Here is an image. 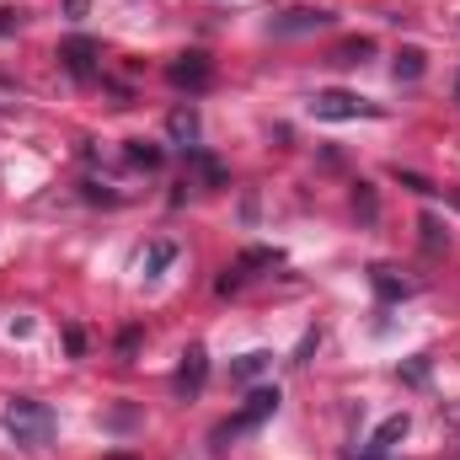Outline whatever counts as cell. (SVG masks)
Segmentation results:
<instances>
[{"label":"cell","instance_id":"3","mask_svg":"<svg viewBox=\"0 0 460 460\" xmlns=\"http://www.w3.org/2000/svg\"><path fill=\"white\" fill-rule=\"evenodd\" d=\"M385 108L358 97V92H316L311 97V118L316 123H348V118H380Z\"/></svg>","mask_w":460,"mask_h":460},{"label":"cell","instance_id":"11","mask_svg":"<svg viewBox=\"0 0 460 460\" xmlns=\"http://www.w3.org/2000/svg\"><path fill=\"white\" fill-rule=\"evenodd\" d=\"M268 369H273V353H268V348H252V353H241V358L230 364V380L246 385V380H257V375H268Z\"/></svg>","mask_w":460,"mask_h":460},{"label":"cell","instance_id":"1","mask_svg":"<svg viewBox=\"0 0 460 460\" xmlns=\"http://www.w3.org/2000/svg\"><path fill=\"white\" fill-rule=\"evenodd\" d=\"M279 402H284V396H279V385H257V391H252V396L241 402V412H235V418H226V423H215L209 445H215V450H226L230 439H241V434L262 429V423H268V418L279 412Z\"/></svg>","mask_w":460,"mask_h":460},{"label":"cell","instance_id":"21","mask_svg":"<svg viewBox=\"0 0 460 460\" xmlns=\"http://www.w3.org/2000/svg\"><path fill=\"white\" fill-rule=\"evenodd\" d=\"M22 27V11H11V5H0V32H16Z\"/></svg>","mask_w":460,"mask_h":460},{"label":"cell","instance_id":"10","mask_svg":"<svg viewBox=\"0 0 460 460\" xmlns=\"http://www.w3.org/2000/svg\"><path fill=\"white\" fill-rule=\"evenodd\" d=\"M166 134H172V145H182V150H199V108H193V102L172 108V118H166Z\"/></svg>","mask_w":460,"mask_h":460},{"label":"cell","instance_id":"15","mask_svg":"<svg viewBox=\"0 0 460 460\" xmlns=\"http://www.w3.org/2000/svg\"><path fill=\"white\" fill-rule=\"evenodd\" d=\"M123 155H128L134 166H145V172H155V166H161V150H155V145H145V139H128V145H123Z\"/></svg>","mask_w":460,"mask_h":460},{"label":"cell","instance_id":"6","mask_svg":"<svg viewBox=\"0 0 460 460\" xmlns=\"http://www.w3.org/2000/svg\"><path fill=\"white\" fill-rule=\"evenodd\" d=\"M204 380H209V353H204V343H193L188 353H182L177 375H172V391H177L182 402H193V396L204 391Z\"/></svg>","mask_w":460,"mask_h":460},{"label":"cell","instance_id":"12","mask_svg":"<svg viewBox=\"0 0 460 460\" xmlns=\"http://www.w3.org/2000/svg\"><path fill=\"white\" fill-rule=\"evenodd\" d=\"M391 70H396V81H423V70H429V54L407 43V49H396V65H391Z\"/></svg>","mask_w":460,"mask_h":460},{"label":"cell","instance_id":"20","mask_svg":"<svg viewBox=\"0 0 460 460\" xmlns=\"http://www.w3.org/2000/svg\"><path fill=\"white\" fill-rule=\"evenodd\" d=\"M396 177H402V188H412V193H439V188H434L429 177H418V172H396Z\"/></svg>","mask_w":460,"mask_h":460},{"label":"cell","instance_id":"4","mask_svg":"<svg viewBox=\"0 0 460 460\" xmlns=\"http://www.w3.org/2000/svg\"><path fill=\"white\" fill-rule=\"evenodd\" d=\"M166 81L177 86V92H209V81H215V59L204 54V49H188V54H177L172 65H166Z\"/></svg>","mask_w":460,"mask_h":460},{"label":"cell","instance_id":"14","mask_svg":"<svg viewBox=\"0 0 460 460\" xmlns=\"http://www.w3.org/2000/svg\"><path fill=\"white\" fill-rule=\"evenodd\" d=\"M284 262V252H273V246H252V252H241L235 257V268L241 273H252V268H279Z\"/></svg>","mask_w":460,"mask_h":460},{"label":"cell","instance_id":"13","mask_svg":"<svg viewBox=\"0 0 460 460\" xmlns=\"http://www.w3.org/2000/svg\"><path fill=\"white\" fill-rule=\"evenodd\" d=\"M172 257H177V246H172V241H150V246H145V257H139V273H145V279H155Z\"/></svg>","mask_w":460,"mask_h":460},{"label":"cell","instance_id":"5","mask_svg":"<svg viewBox=\"0 0 460 460\" xmlns=\"http://www.w3.org/2000/svg\"><path fill=\"white\" fill-rule=\"evenodd\" d=\"M338 16L332 11H322V5H289V11H279V16H268V32L273 38H300V32H327Z\"/></svg>","mask_w":460,"mask_h":460},{"label":"cell","instance_id":"9","mask_svg":"<svg viewBox=\"0 0 460 460\" xmlns=\"http://www.w3.org/2000/svg\"><path fill=\"white\" fill-rule=\"evenodd\" d=\"M369 284H375V295H380V300H412V295H418V284H412V279H402V273H396V268H385V262H375V268H369Z\"/></svg>","mask_w":460,"mask_h":460},{"label":"cell","instance_id":"7","mask_svg":"<svg viewBox=\"0 0 460 460\" xmlns=\"http://www.w3.org/2000/svg\"><path fill=\"white\" fill-rule=\"evenodd\" d=\"M407 429H412V418H407V412H391V418H385V423L375 429V439H369L375 450H369V456H358V450H348L343 460H385L391 450H396V445H402V439H407Z\"/></svg>","mask_w":460,"mask_h":460},{"label":"cell","instance_id":"8","mask_svg":"<svg viewBox=\"0 0 460 460\" xmlns=\"http://www.w3.org/2000/svg\"><path fill=\"white\" fill-rule=\"evenodd\" d=\"M59 59L70 65V75H97V59H102V49H97V38H65L59 43Z\"/></svg>","mask_w":460,"mask_h":460},{"label":"cell","instance_id":"22","mask_svg":"<svg viewBox=\"0 0 460 460\" xmlns=\"http://www.w3.org/2000/svg\"><path fill=\"white\" fill-rule=\"evenodd\" d=\"M456 204H460V199H456Z\"/></svg>","mask_w":460,"mask_h":460},{"label":"cell","instance_id":"18","mask_svg":"<svg viewBox=\"0 0 460 460\" xmlns=\"http://www.w3.org/2000/svg\"><path fill=\"white\" fill-rule=\"evenodd\" d=\"M423 241H429V252H439V246H450V235L439 230V220H434V215H423Z\"/></svg>","mask_w":460,"mask_h":460},{"label":"cell","instance_id":"16","mask_svg":"<svg viewBox=\"0 0 460 460\" xmlns=\"http://www.w3.org/2000/svg\"><path fill=\"white\" fill-rule=\"evenodd\" d=\"M353 209L364 215V226H375V215H380V204H375V188H369V182H358V193H353Z\"/></svg>","mask_w":460,"mask_h":460},{"label":"cell","instance_id":"2","mask_svg":"<svg viewBox=\"0 0 460 460\" xmlns=\"http://www.w3.org/2000/svg\"><path fill=\"white\" fill-rule=\"evenodd\" d=\"M5 434L16 445H27V450H43L54 439V412L43 402H32V396H11L5 402Z\"/></svg>","mask_w":460,"mask_h":460},{"label":"cell","instance_id":"19","mask_svg":"<svg viewBox=\"0 0 460 460\" xmlns=\"http://www.w3.org/2000/svg\"><path fill=\"white\" fill-rule=\"evenodd\" d=\"M241 284H246V273H241V268H226V273H220V284H215V289H220V295H235V289H241Z\"/></svg>","mask_w":460,"mask_h":460},{"label":"cell","instance_id":"17","mask_svg":"<svg viewBox=\"0 0 460 460\" xmlns=\"http://www.w3.org/2000/svg\"><path fill=\"white\" fill-rule=\"evenodd\" d=\"M364 54H375V43H369V38H358V43H343V49H338V65H358Z\"/></svg>","mask_w":460,"mask_h":460}]
</instances>
